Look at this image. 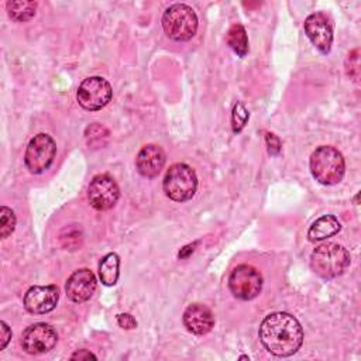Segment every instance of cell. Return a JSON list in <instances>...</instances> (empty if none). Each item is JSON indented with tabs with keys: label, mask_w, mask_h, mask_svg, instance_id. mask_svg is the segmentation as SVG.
Masks as SVG:
<instances>
[{
	"label": "cell",
	"mask_w": 361,
	"mask_h": 361,
	"mask_svg": "<svg viewBox=\"0 0 361 361\" xmlns=\"http://www.w3.org/2000/svg\"><path fill=\"white\" fill-rule=\"evenodd\" d=\"M85 138L87 145L92 148L104 147L109 141V130L99 123H92L85 130Z\"/></svg>",
	"instance_id": "20"
},
{
	"label": "cell",
	"mask_w": 361,
	"mask_h": 361,
	"mask_svg": "<svg viewBox=\"0 0 361 361\" xmlns=\"http://www.w3.org/2000/svg\"><path fill=\"white\" fill-rule=\"evenodd\" d=\"M90 358L96 360L97 357H96L93 353L87 351V350H78V351H75V353L71 355V360H90Z\"/></svg>",
	"instance_id": "27"
},
{
	"label": "cell",
	"mask_w": 361,
	"mask_h": 361,
	"mask_svg": "<svg viewBox=\"0 0 361 361\" xmlns=\"http://www.w3.org/2000/svg\"><path fill=\"white\" fill-rule=\"evenodd\" d=\"M0 331H1V336H0V350H4L6 345L8 344L10 338H11V330L6 324V322H0Z\"/></svg>",
	"instance_id": "26"
},
{
	"label": "cell",
	"mask_w": 361,
	"mask_h": 361,
	"mask_svg": "<svg viewBox=\"0 0 361 361\" xmlns=\"http://www.w3.org/2000/svg\"><path fill=\"white\" fill-rule=\"evenodd\" d=\"M97 286L94 274L89 268H79L71 274L65 283L66 296L75 303H83L92 298Z\"/></svg>",
	"instance_id": "13"
},
{
	"label": "cell",
	"mask_w": 361,
	"mask_h": 361,
	"mask_svg": "<svg viewBox=\"0 0 361 361\" xmlns=\"http://www.w3.org/2000/svg\"><path fill=\"white\" fill-rule=\"evenodd\" d=\"M347 73L351 76L354 80H358L360 75V63H358V49H354L348 54L347 58Z\"/></svg>",
	"instance_id": "23"
},
{
	"label": "cell",
	"mask_w": 361,
	"mask_h": 361,
	"mask_svg": "<svg viewBox=\"0 0 361 361\" xmlns=\"http://www.w3.org/2000/svg\"><path fill=\"white\" fill-rule=\"evenodd\" d=\"M350 252L340 244L324 243L317 245L310 255L313 272L323 279H334L350 267Z\"/></svg>",
	"instance_id": "2"
},
{
	"label": "cell",
	"mask_w": 361,
	"mask_h": 361,
	"mask_svg": "<svg viewBox=\"0 0 361 361\" xmlns=\"http://www.w3.org/2000/svg\"><path fill=\"white\" fill-rule=\"evenodd\" d=\"M341 230V223L333 214H324L316 219L307 230V238L312 243L326 240L336 235Z\"/></svg>",
	"instance_id": "16"
},
{
	"label": "cell",
	"mask_w": 361,
	"mask_h": 361,
	"mask_svg": "<svg viewBox=\"0 0 361 361\" xmlns=\"http://www.w3.org/2000/svg\"><path fill=\"white\" fill-rule=\"evenodd\" d=\"M309 165L313 178L322 185H337L344 178L345 162L343 154L331 145L317 147L310 155Z\"/></svg>",
	"instance_id": "3"
},
{
	"label": "cell",
	"mask_w": 361,
	"mask_h": 361,
	"mask_svg": "<svg viewBox=\"0 0 361 361\" xmlns=\"http://www.w3.org/2000/svg\"><path fill=\"white\" fill-rule=\"evenodd\" d=\"M182 320L186 330L196 336H203L209 333L214 326L213 312L202 303L189 305L183 312Z\"/></svg>",
	"instance_id": "15"
},
{
	"label": "cell",
	"mask_w": 361,
	"mask_h": 361,
	"mask_svg": "<svg viewBox=\"0 0 361 361\" xmlns=\"http://www.w3.org/2000/svg\"><path fill=\"white\" fill-rule=\"evenodd\" d=\"M227 44L234 51V54H237L240 58L247 55L248 38H247L245 28L240 23H235L230 27L227 32Z\"/></svg>",
	"instance_id": "19"
},
{
	"label": "cell",
	"mask_w": 361,
	"mask_h": 361,
	"mask_svg": "<svg viewBox=\"0 0 361 361\" xmlns=\"http://www.w3.org/2000/svg\"><path fill=\"white\" fill-rule=\"evenodd\" d=\"M55 154L56 144L54 138L49 134L39 133L30 140L24 154V164L31 173L39 175L52 165Z\"/></svg>",
	"instance_id": "6"
},
{
	"label": "cell",
	"mask_w": 361,
	"mask_h": 361,
	"mask_svg": "<svg viewBox=\"0 0 361 361\" xmlns=\"http://www.w3.org/2000/svg\"><path fill=\"white\" fill-rule=\"evenodd\" d=\"M305 32L312 44L324 55H327L331 49L333 44V27L323 13H313L306 17L305 23Z\"/></svg>",
	"instance_id": "12"
},
{
	"label": "cell",
	"mask_w": 361,
	"mask_h": 361,
	"mask_svg": "<svg viewBox=\"0 0 361 361\" xmlns=\"http://www.w3.org/2000/svg\"><path fill=\"white\" fill-rule=\"evenodd\" d=\"M240 360H250L248 355H240Z\"/></svg>",
	"instance_id": "29"
},
{
	"label": "cell",
	"mask_w": 361,
	"mask_h": 361,
	"mask_svg": "<svg viewBox=\"0 0 361 361\" xmlns=\"http://www.w3.org/2000/svg\"><path fill=\"white\" fill-rule=\"evenodd\" d=\"M250 118V113L245 109V106L241 102H237L233 106V111H231V128L234 134H238L247 124Z\"/></svg>",
	"instance_id": "21"
},
{
	"label": "cell",
	"mask_w": 361,
	"mask_h": 361,
	"mask_svg": "<svg viewBox=\"0 0 361 361\" xmlns=\"http://www.w3.org/2000/svg\"><path fill=\"white\" fill-rule=\"evenodd\" d=\"M161 24L168 38L176 42H185L197 31V16L188 4L175 3L164 11Z\"/></svg>",
	"instance_id": "4"
},
{
	"label": "cell",
	"mask_w": 361,
	"mask_h": 361,
	"mask_svg": "<svg viewBox=\"0 0 361 361\" xmlns=\"http://www.w3.org/2000/svg\"><path fill=\"white\" fill-rule=\"evenodd\" d=\"M117 323L121 329H126V330H131L137 327V320L130 313L117 314Z\"/></svg>",
	"instance_id": "25"
},
{
	"label": "cell",
	"mask_w": 361,
	"mask_h": 361,
	"mask_svg": "<svg viewBox=\"0 0 361 361\" xmlns=\"http://www.w3.org/2000/svg\"><path fill=\"white\" fill-rule=\"evenodd\" d=\"M59 300V289L56 285H34L23 299L24 307L31 314H45L54 310Z\"/></svg>",
	"instance_id": "11"
},
{
	"label": "cell",
	"mask_w": 361,
	"mask_h": 361,
	"mask_svg": "<svg viewBox=\"0 0 361 361\" xmlns=\"http://www.w3.org/2000/svg\"><path fill=\"white\" fill-rule=\"evenodd\" d=\"M196 244H197V243H193V244H189V245H186V247L180 248V251H179L178 257H179V258H188V257H189V254L195 251Z\"/></svg>",
	"instance_id": "28"
},
{
	"label": "cell",
	"mask_w": 361,
	"mask_h": 361,
	"mask_svg": "<svg viewBox=\"0 0 361 361\" xmlns=\"http://www.w3.org/2000/svg\"><path fill=\"white\" fill-rule=\"evenodd\" d=\"M259 341L271 354L289 357L303 343V329L299 320L286 312H275L264 317L258 330Z\"/></svg>",
	"instance_id": "1"
},
{
	"label": "cell",
	"mask_w": 361,
	"mask_h": 361,
	"mask_svg": "<svg viewBox=\"0 0 361 361\" xmlns=\"http://www.w3.org/2000/svg\"><path fill=\"white\" fill-rule=\"evenodd\" d=\"M16 228V214L14 212L7 207H0V237L7 238Z\"/></svg>",
	"instance_id": "22"
},
{
	"label": "cell",
	"mask_w": 361,
	"mask_h": 361,
	"mask_svg": "<svg viewBox=\"0 0 361 361\" xmlns=\"http://www.w3.org/2000/svg\"><path fill=\"white\" fill-rule=\"evenodd\" d=\"M162 188L165 195L173 202L190 200L197 189V176L192 166L178 162L169 166L164 176Z\"/></svg>",
	"instance_id": "5"
},
{
	"label": "cell",
	"mask_w": 361,
	"mask_h": 361,
	"mask_svg": "<svg viewBox=\"0 0 361 361\" xmlns=\"http://www.w3.org/2000/svg\"><path fill=\"white\" fill-rule=\"evenodd\" d=\"M120 197V189L113 176L107 173L96 175L87 188V199L93 209L104 212L111 209Z\"/></svg>",
	"instance_id": "9"
},
{
	"label": "cell",
	"mask_w": 361,
	"mask_h": 361,
	"mask_svg": "<svg viewBox=\"0 0 361 361\" xmlns=\"http://www.w3.org/2000/svg\"><path fill=\"white\" fill-rule=\"evenodd\" d=\"M265 142H267L268 154H271V155H278V154L281 152V148H282L281 140H279L274 133H269V131L265 133Z\"/></svg>",
	"instance_id": "24"
},
{
	"label": "cell",
	"mask_w": 361,
	"mask_h": 361,
	"mask_svg": "<svg viewBox=\"0 0 361 361\" xmlns=\"http://www.w3.org/2000/svg\"><path fill=\"white\" fill-rule=\"evenodd\" d=\"M8 17L17 23H25L31 20L37 13V3L30 0H13L6 4Z\"/></svg>",
	"instance_id": "18"
},
{
	"label": "cell",
	"mask_w": 361,
	"mask_h": 361,
	"mask_svg": "<svg viewBox=\"0 0 361 361\" xmlns=\"http://www.w3.org/2000/svg\"><path fill=\"white\" fill-rule=\"evenodd\" d=\"M58 341L55 329L48 323H34L21 334V347L27 354H45L51 351Z\"/></svg>",
	"instance_id": "10"
},
{
	"label": "cell",
	"mask_w": 361,
	"mask_h": 361,
	"mask_svg": "<svg viewBox=\"0 0 361 361\" xmlns=\"http://www.w3.org/2000/svg\"><path fill=\"white\" fill-rule=\"evenodd\" d=\"M113 96L110 83L102 76H89L78 87L76 99L79 104L89 111L102 110Z\"/></svg>",
	"instance_id": "8"
},
{
	"label": "cell",
	"mask_w": 361,
	"mask_h": 361,
	"mask_svg": "<svg viewBox=\"0 0 361 361\" xmlns=\"http://www.w3.org/2000/svg\"><path fill=\"white\" fill-rule=\"evenodd\" d=\"M261 272L248 264L237 265L228 276V289L234 298L240 300H251L262 290Z\"/></svg>",
	"instance_id": "7"
},
{
	"label": "cell",
	"mask_w": 361,
	"mask_h": 361,
	"mask_svg": "<svg viewBox=\"0 0 361 361\" xmlns=\"http://www.w3.org/2000/svg\"><path fill=\"white\" fill-rule=\"evenodd\" d=\"M120 275V257L116 252L106 254L99 262V278L103 285L113 286Z\"/></svg>",
	"instance_id": "17"
},
{
	"label": "cell",
	"mask_w": 361,
	"mask_h": 361,
	"mask_svg": "<svg viewBox=\"0 0 361 361\" xmlns=\"http://www.w3.org/2000/svg\"><path fill=\"white\" fill-rule=\"evenodd\" d=\"M166 161V155L164 149L157 144L144 145L135 158V166L140 175L144 178H155L162 171Z\"/></svg>",
	"instance_id": "14"
}]
</instances>
